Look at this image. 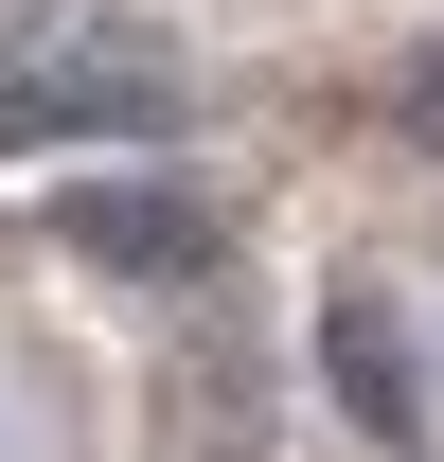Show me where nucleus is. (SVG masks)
I'll use <instances>...</instances> for the list:
<instances>
[{
  "label": "nucleus",
  "mask_w": 444,
  "mask_h": 462,
  "mask_svg": "<svg viewBox=\"0 0 444 462\" xmlns=\"http://www.w3.org/2000/svg\"><path fill=\"white\" fill-rule=\"evenodd\" d=\"M54 231L89 249V267H143V285H178V267L214 249V214H196V196H143V178H125V196H71Z\"/></svg>",
  "instance_id": "7ed1b4c3"
},
{
  "label": "nucleus",
  "mask_w": 444,
  "mask_h": 462,
  "mask_svg": "<svg viewBox=\"0 0 444 462\" xmlns=\"http://www.w3.org/2000/svg\"><path fill=\"white\" fill-rule=\"evenodd\" d=\"M178 54L125 18H36L0 36V161H54V143H178Z\"/></svg>",
  "instance_id": "f257e3e1"
},
{
  "label": "nucleus",
  "mask_w": 444,
  "mask_h": 462,
  "mask_svg": "<svg viewBox=\"0 0 444 462\" xmlns=\"http://www.w3.org/2000/svg\"><path fill=\"white\" fill-rule=\"evenodd\" d=\"M427 143H444V71H427Z\"/></svg>",
  "instance_id": "20e7f679"
},
{
  "label": "nucleus",
  "mask_w": 444,
  "mask_h": 462,
  "mask_svg": "<svg viewBox=\"0 0 444 462\" xmlns=\"http://www.w3.org/2000/svg\"><path fill=\"white\" fill-rule=\"evenodd\" d=\"M320 374H338V409H356L374 445H427V392H409V338L374 320V285H338V302H320Z\"/></svg>",
  "instance_id": "f03ea898"
}]
</instances>
